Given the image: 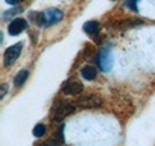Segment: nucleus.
<instances>
[{
  "instance_id": "1",
  "label": "nucleus",
  "mask_w": 155,
  "mask_h": 146,
  "mask_svg": "<svg viewBox=\"0 0 155 146\" xmlns=\"http://www.w3.org/2000/svg\"><path fill=\"white\" fill-rule=\"evenodd\" d=\"M62 15H64L62 11H59V9H56V8H49V9L40 12V14L35 17V20H37L38 25H41V26H50V25L58 23L59 20H62Z\"/></svg>"
},
{
  "instance_id": "2",
  "label": "nucleus",
  "mask_w": 155,
  "mask_h": 146,
  "mask_svg": "<svg viewBox=\"0 0 155 146\" xmlns=\"http://www.w3.org/2000/svg\"><path fill=\"white\" fill-rule=\"evenodd\" d=\"M96 59H97V61H96L97 65H99L101 70H104V71H108V70L113 67V56H111L110 47H102V49L99 50Z\"/></svg>"
},
{
  "instance_id": "3",
  "label": "nucleus",
  "mask_w": 155,
  "mask_h": 146,
  "mask_svg": "<svg viewBox=\"0 0 155 146\" xmlns=\"http://www.w3.org/2000/svg\"><path fill=\"white\" fill-rule=\"evenodd\" d=\"M73 111H74V105H73L71 102L62 101V102H59L58 107L53 108V119H55L56 122H58V120H62L65 116L71 114Z\"/></svg>"
},
{
  "instance_id": "4",
  "label": "nucleus",
  "mask_w": 155,
  "mask_h": 146,
  "mask_svg": "<svg viewBox=\"0 0 155 146\" xmlns=\"http://www.w3.org/2000/svg\"><path fill=\"white\" fill-rule=\"evenodd\" d=\"M21 47H23V44H21V43H17V44H14V46H11V47H8V49L5 50L3 61H5V65H6V67H9L11 64H14V62L17 61V58H18L20 53H21Z\"/></svg>"
},
{
  "instance_id": "5",
  "label": "nucleus",
  "mask_w": 155,
  "mask_h": 146,
  "mask_svg": "<svg viewBox=\"0 0 155 146\" xmlns=\"http://www.w3.org/2000/svg\"><path fill=\"white\" fill-rule=\"evenodd\" d=\"M82 90H84L82 84L79 81H74V79H70L62 85V93L68 95V96H76V95L82 93Z\"/></svg>"
},
{
  "instance_id": "6",
  "label": "nucleus",
  "mask_w": 155,
  "mask_h": 146,
  "mask_svg": "<svg viewBox=\"0 0 155 146\" xmlns=\"http://www.w3.org/2000/svg\"><path fill=\"white\" fill-rule=\"evenodd\" d=\"M78 105L82 108H97L99 105H102V99L99 96H85L78 101Z\"/></svg>"
},
{
  "instance_id": "7",
  "label": "nucleus",
  "mask_w": 155,
  "mask_h": 146,
  "mask_svg": "<svg viewBox=\"0 0 155 146\" xmlns=\"http://www.w3.org/2000/svg\"><path fill=\"white\" fill-rule=\"evenodd\" d=\"M26 28H28V22H26L25 18H15V20L11 22V25H9V28H8V32H9L11 35H18V34H21Z\"/></svg>"
},
{
  "instance_id": "8",
  "label": "nucleus",
  "mask_w": 155,
  "mask_h": 146,
  "mask_svg": "<svg viewBox=\"0 0 155 146\" xmlns=\"http://www.w3.org/2000/svg\"><path fill=\"white\" fill-rule=\"evenodd\" d=\"M81 75H82V78L85 81H93L96 78V75H97V70L94 67H91V65H85V67L81 68Z\"/></svg>"
},
{
  "instance_id": "9",
  "label": "nucleus",
  "mask_w": 155,
  "mask_h": 146,
  "mask_svg": "<svg viewBox=\"0 0 155 146\" xmlns=\"http://www.w3.org/2000/svg\"><path fill=\"white\" fill-rule=\"evenodd\" d=\"M28 76H29V71L28 70H20L17 75H15V78H14V85L15 87H21L25 84V81L28 79Z\"/></svg>"
},
{
  "instance_id": "10",
  "label": "nucleus",
  "mask_w": 155,
  "mask_h": 146,
  "mask_svg": "<svg viewBox=\"0 0 155 146\" xmlns=\"http://www.w3.org/2000/svg\"><path fill=\"white\" fill-rule=\"evenodd\" d=\"M97 29H99V22L91 20V22H87L84 25V32H87V34H96Z\"/></svg>"
},
{
  "instance_id": "11",
  "label": "nucleus",
  "mask_w": 155,
  "mask_h": 146,
  "mask_svg": "<svg viewBox=\"0 0 155 146\" xmlns=\"http://www.w3.org/2000/svg\"><path fill=\"white\" fill-rule=\"evenodd\" d=\"M61 144H62V141H61V140H59V137L55 134L50 140H46V141H44V143H41L40 146H61Z\"/></svg>"
},
{
  "instance_id": "12",
  "label": "nucleus",
  "mask_w": 155,
  "mask_h": 146,
  "mask_svg": "<svg viewBox=\"0 0 155 146\" xmlns=\"http://www.w3.org/2000/svg\"><path fill=\"white\" fill-rule=\"evenodd\" d=\"M46 134V126L43 125V123H38L35 128H34V135L35 137H41V135H44Z\"/></svg>"
},
{
  "instance_id": "13",
  "label": "nucleus",
  "mask_w": 155,
  "mask_h": 146,
  "mask_svg": "<svg viewBox=\"0 0 155 146\" xmlns=\"http://www.w3.org/2000/svg\"><path fill=\"white\" fill-rule=\"evenodd\" d=\"M126 5H128V6H129L134 12H137V0H128Z\"/></svg>"
},
{
  "instance_id": "14",
  "label": "nucleus",
  "mask_w": 155,
  "mask_h": 146,
  "mask_svg": "<svg viewBox=\"0 0 155 146\" xmlns=\"http://www.w3.org/2000/svg\"><path fill=\"white\" fill-rule=\"evenodd\" d=\"M5 93H6V85L3 84V87H2V95H0V98H3V96H5Z\"/></svg>"
},
{
  "instance_id": "15",
  "label": "nucleus",
  "mask_w": 155,
  "mask_h": 146,
  "mask_svg": "<svg viewBox=\"0 0 155 146\" xmlns=\"http://www.w3.org/2000/svg\"><path fill=\"white\" fill-rule=\"evenodd\" d=\"M18 2V0H6V3H9V5H15Z\"/></svg>"
}]
</instances>
